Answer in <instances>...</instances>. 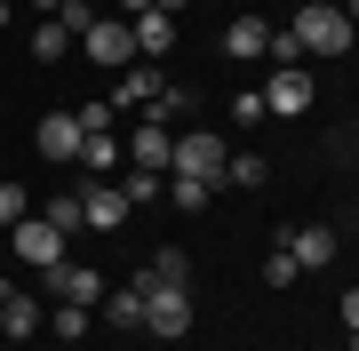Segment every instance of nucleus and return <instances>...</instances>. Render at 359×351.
Here are the masks:
<instances>
[{
    "label": "nucleus",
    "instance_id": "15",
    "mask_svg": "<svg viewBox=\"0 0 359 351\" xmlns=\"http://www.w3.org/2000/svg\"><path fill=\"white\" fill-rule=\"evenodd\" d=\"M176 32H184V25H176V16H160V8L128 25V40H136V56H144V64H160V56L176 48Z\"/></svg>",
    "mask_w": 359,
    "mask_h": 351
},
{
    "label": "nucleus",
    "instance_id": "36",
    "mask_svg": "<svg viewBox=\"0 0 359 351\" xmlns=\"http://www.w3.org/2000/svg\"><path fill=\"white\" fill-rule=\"evenodd\" d=\"M0 32H8V0H0Z\"/></svg>",
    "mask_w": 359,
    "mask_h": 351
},
{
    "label": "nucleus",
    "instance_id": "38",
    "mask_svg": "<svg viewBox=\"0 0 359 351\" xmlns=\"http://www.w3.org/2000/svg\"><path fill=\"white\" fill-rule=\"evenodd\" d=\"M0 287H8V280H0Z\"/></svg>",
    "mask_w": 359,
    "mask_h": 351
},
{
    "label": "nucleus",
    "instance_id": "4",
    "mask_svg": "<svg viewBox=\"0 0 359 351\" xmlns=\"http://www.w3.org/2000/svg\"><path fill=\"white\" fill-rule=\"evenodd\" d=\"M80 223L88 232H128V192L112 176H80Z\"/></svg>",
    "mask_w": 359,
    "mask_h": 351
},
{
    "label": "nucleus",
    "instance_id": "34",
    "mask_svg": "<svg viewBox=\"0 0 359 351\" xmlns=\"http://www.w3.org/2000/svg\"><path fill=\"white\" fill-rule=\"evenodd\" d=\"M32 8H40V16H56V8H65V0H32Z\"/></svg>",
    "mask_w": 359,
    "mask_h": 351
},
{
    "label": "nucleus",
    "instance_id": "2",
    "mask_svg": "<svg viewBox=\"0 0 359 351\" xmlns=\"http://www.w3.org/2000/svg\"><path fill=\"white\" fill-rule=\"evenodd\" d=\"M136 280H144V336L184 343V336H192V287H168L152 272H136Z\"/></svg>",
    "mask_w": 359,
    "mask_h": 351
},
{
    "label": "nucleus",
    "instance_id": "13",
    "mask_svg": "<svg viewBox=\"0 0 359 351\" xmlns=\"http://www.w3.org/2000/svg\"><path fill=\"white\" fill-rule=\"evenodd\" d=\"M280 247L295 256V272H327V263H335V232H327V223H304V232H280Z\"/></svg>",
    "mask_w": 359,
    "mask_h": 351
},
{
    "label": "nucleus",
    "instance_id": "12",
    "mask_svg": "<svg viewBox=\"0 0 359 351\" xmlns=\"http://www.w3.org/2000/svg\"><path fill=\"white\" fill-rule=\"evenodd\" d=\"M168 152H176V136H168L160 120H144V112H136V128H128V168H152V176H168Z\"/></svg>",
    "mask_w": 359,
    "mask_h": 351
},
{
    "label": "nucleus",
    "instance_id": "18",
    "mask_svg": "<svg viewBox=\"0 0 359 351\" xmlns=\"http://www.w3.org/2000/svg\"><path fill=\"white\" fill-rule=\"evenodd\" d=\"M184 112H192V88H184V80H168V88L152 96V104H144V120H160V128H176Z\"/></svg>",
    "mask_w": 359,
    "mask_h": 351
},
{
    "label": "nucleus",
    "instance_id": "31",
    "mask_svg": "<svg viewBox=\"0 0 359 351\" xmlns=\"http://www.w3.org/2000/svg\"><path fill=\"white\" fill-rule=\"evenodd\" d=\"M112 16H128V25H136V16H152V0H112Z\"/></svg>",
    "mask_w": 359,
    "mask_h": 351
},
{
    "label": "nucleus",
    "instance_id": "29",
    "mask_svg": "<svg viewBox=\"0 0 359 351\" xmlns=\"http://www.w3.org/2000/svg\"><path fill=\"white\" fill-rule=\"evenodd\" d=\"M56 25H65V32L80 40V32H88V25H96V8H88V0H65V8H56Z\"/></svg>",
    "mask_w": 359,
    "mask_h": 351
},
{
    "label": "nucleus",
    "instance_id": "32",
    "mask_svg": "<svg viewBox=\"0 0 359 351\" xmlns=\"http://www.w3.org/2000/svg\"><path fill=\"white\" fill-rule=\"evenodd\" d=\"M335 312H344V327H359V287H351V296H344V303H335Z\"/></svg>",
    "mask_w": 359,
    "mask_h": 351
},
{
    "label": "nucleus",
    "instance_id": "9",
    "mask_svg": "<svg viewBox=\"0 0 359 351\" xmlns=\"http://www.w3.org/2000/svg\"><path fill=\"white\" fill-rule=\"evenodd\" d=\"M40 296H56V303H104V272L96 263H48V272H40Z\"/></svg>",
    "mask_w": 359,
    "mask_h": 351
},
{
    "label": "nucleus",
    "instance_id": "14",
    "mask_svg": "<svg viewBox=\"0 0 359 351\" xmlns=\"http://www.w3.org/2000/svg\"><path fill=\"white\" fill-rule=\"evenodd\" d=\"M224 56H240V64L271 56V25H264V16H231V25H224Z\"/></svg>",
    "mask_w": 359,
    "mask_h": 351
},
{
    "label": "nucleus",
    "instance_id": "6",
    "mask_svg": "<svg viewBox=\"0 0 359 351\" xmlns=\"http://www.w3.org/2000/svg\"><path fill=\"white\" fill-rule=\"evenodd\" d=\"M80 56H96L104 72H128V64H136V40H128V16H96V25L80 32Z\"/></svg>",
    "mask_w": 359,
    "mask_h": 351
},
{
    "label": "nucleus",
    "instance_id": "22",
    "mask_svg": "<svg viewBox=\"0 0 359 351\" xmlns=\"http://www.w3.org/2000/svg\"><path fill=\"white\" fill-rule=\"evenodd\" d=\"M120 192H128V208H144V200H168V176H152V168H128V176H112Z\"/></svg>",
    "mask_w": 359,
    "mask_h": 351
},
{
    "label": "nucleus",
    "instance_id": "1",
    "mask_svg": "<svg viewBox=\"0 0 359 351\" xmlns=\"http://www.w3.org/2000/svg\"><path fill=\"white\" fill-rule=\"evenodd\" d=\"M287 32H295V48H304V56H344L351 40H359V25L335 8V0H304V8L287 16Z\"/></svg>",
    "mask_w": 359,
    "mask_h": 351
},
{
    "label": "nucleus",
    "instance_id": "23",
    "mask_svg": "<svg viewBox=\"0 0 359 351\" xmlns=\"http://www.w3.org/2000/svg\"><path fill=\"white\" fill-rule=\"evenodd\" d=\"M40 216H48L56 232H80V184H72V192L56 184V192H48V208H40Z\"/></svg>",
    "mask_w": 359,
    "mask_h": 351
},
{
    "label": "nucleus",
    "instance_id": "33",
    "mask_svg": "<svg viewBox=\"0 0 359 351\" xmlns=\"http://www.w3.org/2000/svg\"><path fill=\"white\" fill-rule=\"evenodd\" d=\"M152 8H160V16H176V25H184V8H192V0H152Z\"/></svg>",
    "mask_w": 359,
    "mask_h": 351
},
{
    "label": "nucleus",
    "instance_id": "10",
    "mask_svg": "<svg viewBox=\"0 0 359 351\" xmlns=\"http://www.w3.org/2000/svg\"><path fill=\"white\" fill-rule=\"evenodd\" d=\"M160 88H168V72H160V64H144V56H136L128 72H112V96H104V104H112V112H144V104H152Z\"/></svg>",
    "mask_w": 359,
    "mask_h": 351
},
{
    "label": "nucleus",
    "instance_id": "20",
    "mask_svg": "<svg viewBox=\"0 0 359 351\" xmlns=\"http://www.w3.org/2000/svg\"><path fill=\"white\" fill-rule=\"evenodd\" d=\"M168 200H176L184 216H200L208 200H216V184H208V176H168Z\"/></svg>",
    "mask_w": 359,
    "mask_h": 351
},
{
    "label": "nucleus",
    "instance_id": "3",
    "mask_svg": "<svg viewBox=\"0 0 359 351\" xmlns=\"http://www.w3.org/2000/svg\"><path fill=\"white\" fill-rule=\"evenodd\" d=\"M311 104H320V80H311L304 64H271V80H264V112H271V120H304Z\"/></svg>",
    "mask_w": 359,
    "mask_h": 351
},
{
    "label": "nucleus",
    "instance_id": "17",
    "mask_svg": "<svg viewBox=\"0 0 359 351\" xmlns=\"http://www.w3.org/2000/svg\"><path fill=\"white\" fill-rule=\"evenodd\" d=\"M216 184H240V192H264V184H271V160H264V152H231Z\"/></svg>",
    "mask_w": 359,
    "mask_h": 351
},
{
    "label": "nucleus",
    "instance_id": "30",
    "mask_svg": "<svg viewBox=\"0 0 359 351\" xmlns=\"http://www.w3.org/2000/svg\"><path fill=\"white\" fill-rule=\"evenodd\" d=\"M112 120H120L112 104H80V128H88V136H104V128H112Z\"/></svg>",
    "mask_w": 359,
    "mask_h": 351
},
{
    "label": "nucleus",
    "instance_id": "37",
    "mask_svg": "<svg viewBox=\"0 0 359 351\" xmlns=\"http://www.w3.org/2000/svg\"><path fill=\"white\" fill-rule=\"evenodd\" d=\"M344 351H359V327H351V343H344Z\"/></svg>",
    "mask_w": 359,
    "mask_h": 351
},
{
    "label": "nucleus",
    "instance_id": "21",
    "mask_svg": "<svg viewBox=\"0 0 359 351\" xmlns=\"http://www.w3.org/2000/svg\"><path fill=\"white\" fill-rule=\"evenodd\" d=\"M80 168H88V176H112V168H120V136H112V128L88 136V144H80Z\"/></svg>",
    "mask_w": 359,
    "mask_h": 351
},
{
    "label": "nucleus",
    "instance_id": "25",
    "mask_svg": "<svg viewBox=\"0 0 359 351\" xmlns=\"http://www.w3.org/2000/svg\"><path fill=\"white\" fill-rule=\"evenodd\" d=\"M65 48H72V32H65V25L48 16V25L32 32V56H40V64H65Z\"/></svg>",
    "mask_w": 359,
    "mask_h": 351
},
{
    "label": "nucleus",
    "instance_id": "11",
    "mask_svg": "<svg viewBox=\"0 0 359 351\" xmlns=\"http://www.w3.org/2000/svg\"><path fill=\"white\" fill-rule=\"evenodd\" d=\"M40 303L48 296H32V287H0V336H40V327H48V312H40Z\"/></svg>",
    "mask_w": 359,
    "mask_h": 351
},
{
    "label": "nucleus",
    "instance_id": "27",
    "mask_svg": "<svg viewBox=\"0 0 359 351\" xmlns=\"http://www.w3.org/2000/svg\"><path fill=\"white\" fill-rule=\"evenodd\" d=\"M295 280H304V272H295V256H287V247H271V256H264V287H295Z\"/></svg>",
    "mask_w": 359,
    "mask_h": 351
},
{
    "label": "nucleus",
    "instance_id": "35",
    "mask_svg": "<svg viewBox=\"0 0 359 351\" xmlns=\"http://www.w3.org/2000/svg\"><path fill=\"white\" fill-rule=\"evenodd\" d=\"M344 16H351V25H359V0H344Z\"/></svg>",
    "mask_w": 359,
    "mask_h": 351
},
{
    "label": "nucleus",
    "instance_id": "28",
    "mask_svg": "<svg viewBox=\"0 0 359 351\" xmlns=\"http://www.w3.org/2000/svg\"><path fill=\"white\" fill-rule=\"evenodd\" d=\"M231 120H240V128H256V120H271V112H264V88H240V96H231Z\"/></svg>",
    "mask_w": 359,
    "mask_h": 351
},
{
    "label": "nucleus",
    "instance_id": "7",
    "mask_svg": "<svg viewBox=\"0 0 359 351\" xmlns=\"http://www.w3.org/2000/svg\"><path fill=\"white\" fill-rule=\"evenodd\" d=\"M8 247H16V256H25L32 263V272H48V263H65V232H56V223L48 216H25V223H8Z\"/></svg>",
    "mask_w": 359,
    "mask_h": 351
},
{
    "label": "nucleus",
    "instance_id": "19",
    "mask_svg": "<svg viewBox=\"0 0 359 351\" xmlns=\"http://www.w3.org/2000/svg\"><path fill=\"white\" fill-rule=\"evenodd\" d=\"M88 327H96V312H88V303H56V312H48V336H56V343H80Z\"/></svg>",
    "mask_w": 359,
    "mask_h": 351
},
{
    "label": "nucleus",
    "instance_id": "24",
    "mask_svg": "<svg viewBox=\"0 0 359 351\" xmlns=\"http://www.w3.org/2000/svg\"><path fill=\"white\" fill-rule=\"evenodd\" d=\"M25 216H32V192H25L16 176H0V232H8V223H25Z\"/></svg>",
    "mask_w": 359,
    "mask_h": 351
},
{
    "label": "nucleus",
    "instance_id": "16",
    "mask_svg": "<svg viewBox=\"0 0 359 351\" xmlns=\"http://www.w3.org/2000/svg\"><path fill=\"white\" fill-rule=\"evenodd\" d=\"M96 312L112 319V327H128V336H136V327H144V280H128V287H104V303H96Z\"/></svg>",
    "mask_w": 359,
    "mask_h": 351
},
{
    "label": "nucleus",
    "instance_id": "8",
    "mask_svg": "<svg viewBox=\"0 0 359 351\" xmlns=\"http://www.w3.org/2000/svg\"><path fill=\"white\" fill-rule=\"evenodd\" d=\"M32 144H40V160H48V168H80L88 128H80V112H48V120L32 128Z\"/></svg>",
    "mask_w": 359,
    "mask_h": 351
},
{
    "label": "nucleus",
    "instance_id": "26",
    "mask_svg": "<svg viewBox=\"0 0 359 351\" xmlns=\"http://www.w3.org/2000/svg\"><path fill=\"white\" fill-rule=\"evenodd\" d=\"M144 272H152V280H168V287H192V263H184V247H160Z\"/></svg>",
    "mask_w": 359,
    "mask_h": 351
},
{
    "label": "nucleus",
    "instance_id": "5",
    "mask_svg": "<svg viewBox=\"0 0 359 351\" xmlns=\"http://www.w3.org/2000/svg\"><path fill=\"white\" fill-rule=\"evenodd\" d=\"M224 136H208V128H184L176 136V152H168V176H208V184H216L224 176Z\"/></svg>",
    "mask_w": 359,
    "mask_h": 351
}]
</instances>
